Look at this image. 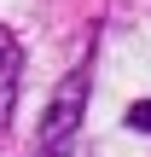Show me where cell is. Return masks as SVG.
I'll list each match as a JSON object with an SVG mask.
<instances>
[{
  "label": "cell",
  "instance_id": "cell-1",
  "mask_svg": "<svg viewBox=\"0 0 151 157\" xmlns=\"http://www.w3.org/2000/svg\"><path fill=\"white\" fill-rule=\"evenodd\" d=\"M81 93H87V70H70L47 122H41V157H70L76 146V128H81Z\"/></svg>",
  "mask_w": 151,
  "mask_h": 157
},
{
  "label": "cell",
  "instance_id": "cell-2",
  "mask_svg": "<svg viewBox=\"0 0 151 157\" xmlns=\"http://www.w3.org/2000/svg\"><path fill=\"white\" fill-rule=\"evenodd\" d=\"M17 76H23V47L0 29V134H6L12 105H17Z\"/></svg>",
  "mask_w": 151,
  "mask_h": 157
},
{
  "label": "cell",
  "instance_id": "cell-3",
  "mask_svg": "<svg viewBox=\"0 0 151 157\" xmlns=\"http://www.w3.org/2000/svg\"><path fill=\"white\" fill-rule=\"evenodd\" d=\"M128 128H140V134H151V99H140V105L128 111Z\"/></svg>",
  "mask_w": 151,
  "mask_h": 157
}]
</instances>
